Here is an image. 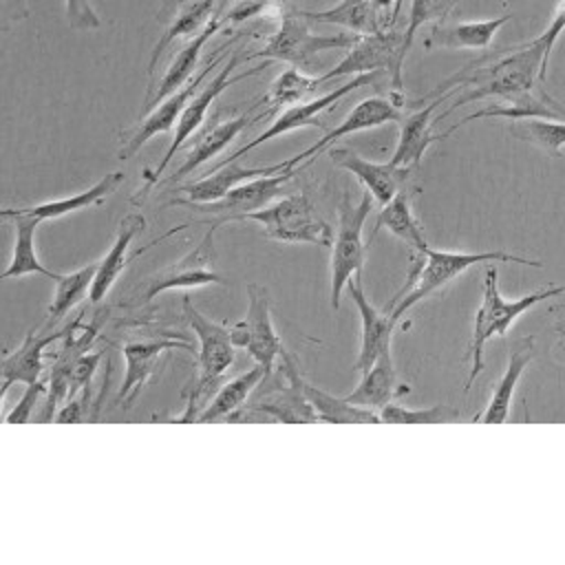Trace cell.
Segmentation results:
<instances>
[{
    "mask_svg": "<svg viewBox=\"0 0 565 565\" xmlns=\"http://www.w3.org/2000/svg\"><path fill=\"white\" fill-rule=\"evenodd\" d=\"M426 260H419L413 265L404 289L393 298V302L386 307V313L393 322H397L406 311H411L417 302L433 296L435 291L444 289L450 280L461 276L472 265L483 263H516V265H530V267H543L541 260L523 258L516 254H508L503 249L494 252H446V249H433L428 247L424 252Z\"/></svg>",
    "mask_w": 565,
    "mask_h": 565,
    "instance_id": "7a4b0ae2",
    "label": "cell"
},
{
    "mask_svg": "<svg viewBox=\"0 0 565 565\" xmlns=\"http://www.w3.org/2000/svg\"><path fill=\"white\" fill-rule=\"evenodd\" d=\"M360 35H349V33H335V35H324V33H313L305 18L294 11H285L280 18L278 31L269 38V42L249 55V60L260 57V60H278L287 62L302 73H320L322 62L318 60V53H324L329 49H349Z\"/></svg>",
    "mask_w": 565,
    "mask_h": 565,
    "instance_id": "5b68a950",
    "label": "cell"
},
{
    "mask_svg": "<svg viewBox=\"0 0 565 565\" xmlns=\"http://www.w3.org/2000/svg\"><path fill=\"white\" fill-rule=\"evenodd\" d=\"M66 18L75 29H97L102 24L90 0H66Z\"/></svg>",
    "mask_w": 565,
    "mask_h": 565,
    "instance_id": "f6af8a7d",
    "label": "cell"
},
{
    "mask_svg": "<svg viewBox=\"0 0 565 565\" xmlns=\"http://www.w3.org/2000/svg\"><path fill=\"white\" fill-rule=\"evenodd\" d=\"M375 9H388L393 4V0H373Z\"/></svg>",
    "mask_w": 565,
    "mask_h": 565,
    "instance_id": "681fc988",
    "label": "cell"
},
{
    "mask_svg": "<svg viewBox=\"0 0 565 565\" xmlns=\"http://www.w3.org/2000/svg\"><path fill=\"white\" fill-rule=\"evenodd\" d=\"M408 391L411 388L406 384L397 382L393 358H391V349H386L373 362V366L362 373V380L358 382V386L349 395H344V399L355 404V406L380 411L386 404H391L395 397L406 395Z\"/></svg>",
    "mask_w": 565,
    "mask_h": 565,
    "instance_id": "d4e9b609",
    "label": "cell"
},
{
    "mask_svg": "<svg viewBox=\"0 0 565 565\" xmlns=\"http://www.w3.org/2000/svg\"><path fill=\"white\" fill-rule=\"evenodd\" d=\"M375 82V73H364V75H355L353 79H349L347 84H342L340 88H333L329 93H322L318 97H311L307 102H300V104H294L289 108H285L271 124L267 130H263L258 137H254L249 143H245L243 148H238L236 152H232L223 163H230V161H238L243 154L252 152L254 148L271 141L274 137H280V135H287V132H294V130H300V128H307V126H318L322 128V124L318 121V115L329 110L331 106H335V102H340L344 95H349L351 90H358L366 84ZM218 163V166H223Z\"/></svg>",
    "mask_w": 565,
    "mask_h": 565,
    "instance_id": "7c38bea8",
    "label": "cell"
},
{
    "mask_svg": "<svg viewBox=\"0 0 565 565\" xmlns=\"http://www.w3.org/2000/svg\"><path fill=\"white\" fill-rule=\"evenodd\" d=\"M97 274V263L84 265L82 269H75L71 274H62L60 280H55V294L49 305V320L64 318L79 300H84L90 294L93 280Z\"/></svg>",
    "mask_w": 565,
    "mask_h": 565,
    "instance_id": "74e56055",
    "label": "cell"
},
{
    "mask_svg": "<svg viewBox=\"0 0 565 565\" xmlns=\"http://www.w3.org/2000/svg\"><path fill=\"white\" fill-rule=\"evenodd\" d=\"M525 135L552 157H561L565 146V121L561 119H525Z\"/></svg>",
    "mask_w": 565,
    "mask_h": 565,
    "instance_id": "60d3db41",
    "label": "cell"
},
{
    "mask_svg": "<svg viewBox=\"0 0 565 565\" xmlns=\"http://www.w3.org/2000/svg\"><path fill=\"white\" fill-rule=\"evenodd\" d=\"M402 4H404V0H395V7H393V13H391V18H388V22H395V18H397V13H399V9H402Z\"/></svg>",
    "mask_w": 565,
    "mask_h": 565,
    "instance_id": "c3c4849f",
    "label": "cell"
},
{
    "mask_svg": "<svg viewBox=\"0 0 565 565\" xmlns=\"http://www.w3.org/2000/svg\"><path fill=\"white\" fill-rule=\"evenodd\" d=\"M536 79H545L543 75V42L536 38L532 42H527L525 46L494 60L492 64L486 66H477L475 71H470V66L461 68L459 73L450 75L448 79H444L433 93L426 95L428 97H439L446 90H461V95L437 115V119L448 117L452 110L477 102V99H486V97H503V99H512L521 93H530V88L534 86Z\"/></svg>",
    "mask_w": 565,
    "mask_h": 565,
    "instance_id": "6da1fadb",
    "label": "cell"
},
{
    "mask_svg": "<svg viewBox=\"0 0 565 565\" xmlns=\"http://www.w3.org/2000/svg\"><path fill=\"white\" fill-rule=\"evenodd\" d=\"M73 322L64 329H57L46 335H38L33 331H26L22 344L2 358V395L11 388V384H31L40 380V373L44 371V351L60 338H66Z\"/></svg>",
    "mask_w": 565,
    "mask_h": 565,
    "instance_id": "44dd1931",
    "label": "cell"
},
{
    "mask_svg": "<svg viewBox=\"0 0 565 565\" xmlns=\"http://www.w3.org/2000/svg\"><path fill=\"white\" fill-rule=\"evenodd\" d=\"M230 49V46H227ZM227 53H221L216 60H210L203 71H199L196 75H192L179 90H174L172 95H168L163 102H159L157 106H152L148 110V115L141 119V124L137 126V130L132 132V137L128 141H124L121 150H119V159H130L132 154H137L141 150L143 143H148L154 135L159 132H168L172 128H177V121L181 117V113L185 110V106L190 104V99L196 95V88L203 84V79L210 75V71L225 57Z\"/></svg>",
    "mask_w": 565,
    "mask_h": 565,
    "instance_id": "9a60e30c",
    "label": "cell"
},
{
    "mask_svg": "<svg viewBox=\"0 0 565 565\" xmlns=\"http://www.w3.org/2000/svg\"><path fill=\"white\" fill-rule=\"evenodd\" d=\"M243 221H256L263 227V234L280 243H309L318 247L333 245L331 225L318 214L311 199L302 192L282 196L267 207L249 212Z\"/></svg>",
    "mask_w": 565,
    "mask_h": 565,
    "instance_id": "8992f818",
    "label": "cell"
},
{
    "mask_svg": "<svg viewBox=\"0 0 565 565\" xmlns=\"http://www.w3.org/2000/svg\"><path fill=\"white\" fill-rule=\"evenodd\" d=\"M320 79L318 77H309L307 73H302L296 66H289L287 71H282L269 86V93L265 95V104L269 106V110H278L282 106H294L300 102H307L309 95H313L320 88Z\"/></svg>",
    "mask_w": 565,
    "mask_h": 565,
    "instance_id": "8d00e7d4",
    "label": "cell"
},
{
    "mask_svg": "<svg viewBox=\"0 0 565 565\" xmlns=\"http://www.w3.org/2000/svg\"><path fill=\"white\" fill-rule=\"evenodd\" d=\"M225 18H221V13H214L212 20L205 24V29L201 33H196L194 38H190V42L174 55V60L170 62L168 71L163 73L157 90H154V97L150 99V104L146 106L148 110L152 106H157L159 102H163L168 95H172L174 90H179L192 75H194V68H196V62L201 57V51L205 46V42L221 29Z\"/></svg>",
    "mask_w": 565,
    "mask_h": 565,
    "instance_id": "83f0119b",
    "label": "cell"
},
{
    "mask_svg": "<svg viewBox=\"0 0 565 565\" xmlns=\"http://www.w3.org/2000/svg\"><path fill=\"white\" fill-rule=\"evenodd\" d=\"M174 349H194V344L188 338H172V335H161V338H148V340H132L128 344H124L121 349V358L126 364V373H124V382L117 395V402L124 406H128L141 391V386L148 382V377L154 373L159 358L166 351H174Z\"/></svg>",
    "mask_w": 565,
    "mask_h": 565,
    "instance_id": "2e32d148",
    "label": "cell"
},
{
    "mask_svg": "<svg viewBox=\"0 0 565 565\" xmlns=\"http://www.w3.org/2000/svg\"><path fill=\"white\" fill-rule=\"evenodd\" d=\"M510 13L490 20L459 22V24H435L426 38V46L439 49H486L499 33V29L510 20Z\"/></svg>",
    "mask_w": 565,
    "mask_h": 565,
    "instance_id": "f1b7e54d",
    "label": "cell"
},
{
    "mask_svg": "<svg viewBox=\"0 0 565 565\" xmlns=\"http://www.w3.org/2000/svg\"><path fill=\"white\" fill-rule=\"evenodd\" d=\"M230 338L234 347L245 349L256 360V364H263L267 375L274 371V362L285 349L271 322L269 291L263 285H247V311L238 322L232 324Z\"/></svg>",
    "mask_w": 565,
    "mask_h": 565,
    "instance_id": "9c48e42d",
    "label": "cell"
},
{
    "mask_svg": "<svg viewBox=\"0 0 565 565\" xmlns=\"http://www.w3.org/2000/svg\"><path fill=\"white\" fill-rule=\"evenodd\" d=\"M302 18L324 24H340L360 35H373L384 31L377 15L373 0H340V4L324 9V11H298Z\"/></svg>",
    "mask_w": 565,
    "mask_h": 565,
    "instance_id": "d590c367",
    "label": "cell"
},
{
    "mask_svg": "<svg viewBox=\"0 0 565 565\" xmlns=\"http://www.w3.org/2000/svg\"><path fill=\"white\" fill-rule=\"evenodd\" d=\"M459 413L450 411L448 406L435 404L426 408H406L397 404H386L380 408V419L386 424H444L457 419Z\"/></svg>",
    "mask_w": 565,
    "mask_h": 565,
    "instance_id": "f35d334b",
    "label": "cell"
},
{
    "mask_svg": "<svg viewBox=\"0 0 565 565\" xmlns=\"http://www.w3.org/2000/svg\"><path fill=\"white\" fill-rule=\"evenodd\" d=\"M287 168V161H280L276 166H265V168H247L241 166L238 161H230L223 166H216L212 172H207L205 177L192 181V183H183L179 188L181 194H185V199L179 201H190V203H212L223 199L230 190H234L236 185L252 181L256 177H265V174H274Z\"/></svg>",
    "mask_w": 565,
    "mask_h": 565,
    "instance_id": "ffe728a7",
    "label": "cell"
},
{
    "mask_svg": "<svg viewBox=\"0 0 565 565\" xmlns=\"http://www.w3.org/2000/svg\"><path fill=\"white\" fill-rule=\"evenodd\" d=\"M481 117H505V119H563L565 117V108L558 106L556 102L547 99H539L530 93H521L512 99H508L505 104H494V106H488V108H481L468 117H463L461 121H457L448 132L441 135L448 137L450 132H455L459 126L472 121V119H481Z\"/></svg>",
    "mask_w": 565,
    "mask_h": 565,
    "instance_id": "836d02e7",
    "label": "cell"
},
{
    "mask_svg": "<svg viewBox=\"0 0 565 565\" xmlns=\"http://www.w3.org/2000/svg\"><path fill=\"white\" fill-rule=\"evenodd\" d=\"M347 291L349 296L353 298L358 311H360V318H362V338H360V353L353 362V369L364 373L373 366V362L386 351L391 349V335H393V329L397 322L391 320V316L384 311L380 313L371 300L366 298L362 285H360V274L353 276L349 282H347Z\"/></svg>",
    "mask_w": 565,
    "mask_h": 565,
    "instance_id": "d6986e66",
    "label": "cell"
},
{
    "mask_svg": "<svg viewBox=\"0 0 565 565\" xmlns=\"http://www.w3.org/2000/svg\"><path fill=\"white\" fill-rule=\"evenodd\" d=\"M121 181H124V172H110V174L102 177L97 183H93L88 190H82V192L64 196V199H55V201L20 207V210L29 212V214H33V216H38L42 221L60 218V216H66V214H73V212H79L84 207L102 203L108 194H113L119 188Z\"/></svg>",
    "mask_w": 565,
    "mask_h": 565,
    "instance_id": "d6a6232c",
    "label": "cell"
},
{
    "mask_svg": "<svg viewBox=\"0 0 565 565\" xmlns=\"http://www.w3.org/2000/svg\"><path fill=\"white\" fill-rule=\"evenodd\" d=\"M300 386L320 422H329V424H380L382 422L380 413H375L373 408L355 406V404L347 402L344 397H335V395L313 386L305 377H300Z\"/></svg>",
    "mask_w": 565,
    "mask_h": 565,
    "instance_id": "e575fe53",
    "label": "cell"
},
{
    "mask_svg": "<svg viewBox=\"0 0 565 565\" xmlns=\"http://www.w3.org/2000/svg\"><path fill=\"white\" fill-rule=\"evenodd\" d=\"M4 218H11L15 225V243H13V256L7 269L2 271V280L7 278H22L29 274H42L51 280H60L62 274L49 269L46 265L40 263L38 252H35V230L42 223V218L22 212L20 207L15 210H2Z\"/></svg>",
    "mask_w": 565,
    "mask_h": 565,
    "instance_id": "603a6c76",
    "label": "cell"
},
{
    "mask_svg": "<svg viewBox=\"0 0 565 565\" xmlns=\"http://www.w3.org/2000/svg\"><path fill=\"white\" fill-rule=\"evenodd\" d=\"M46 388H49V382H42V380H35V382L26 384V388L20 395V399L15 402V406L4 415V422L7 424H26V422H31L33 411L38 406V399L46 393Z\"/></svg>",
    "mask_w": 565,
    "mask_h": 565,
    "instance_id": "b9f144b4",
    "label": "cell"
},
{
    "mask_svg": "<svg viewBox=\"0 0 565 565\" xmlns=\"http://www.w3.org/2000/svg\"><path fill=\"white\" fill-rule=\"evenodd\" d=\"M402 93H393V97H366L360 104L353 106V110L331 130H327L322 135V139H318L313 146H309L307 150L294 154L287 161V168H305L307 163H311L320 152L329 150L335 141H340L342 137L369 130V128H377L382 124H391V121H399L402 113Z\"/></svg>",
    "mask_w": 565,
    "mask_h": 565,
    "instance_id": "4fadbf2b",
    "label": "cell"
},
{
    "mask_svg": "<svg viewBox=\"0 0 565 565\" xmlns=\"http://www.w3.org/2000/svg\"><path fill=\"white\" fill-rule=\"evenodd\" d=\"M448 97V93L439 95L435 102L426 104L424 108L411 113L399 128V139L395 146V152L391 157L393 166L399 168H415L419 166V161L424 159L426 150L430 148V143L437 139L433 135V113L435 108Z\"/></svg>",
    "mask_w": 565,
    "mask_h": 565,
    "instance_id": "484cf974",
    "label": "cell"
},
{
    "mask_svg": "<svg viewBox=\"0 0 565 565\" xmlns=\"http://www.w3.org/2000/svg\"><path fill=\"white\" fill-rule=\"evenodd\" d=\"M459 0H413L406 31L402 33V60H406L415 33L430 20H441Z\"/></svg>",
    "mask_w": 565,
    "mask_h": 565,
    "instance_id": "ab89813d",
    "label": "cell"
},
{
    "mask_svg": "<svg viewBox=\"0 0 565 565\" xmlns=\"http://www.w3.org/2000/svg\"><path fill=\"white\" fill-rule=\"evenodd\" d=\"M282 375L287 377V386H278L274 380V391L267 395H260L252 406L258 408L269 422H287V424H311L318 422V415L313 406L309 404L307 395L302 393L300 386V373L294 362V358L282 351Z\"/></svg>",
    "mask_w": 565,
    "mask_h": 565,
    "instance_id": "e0dca14e",
    "label": "cell"
},
{
    "mask_svg": "<svg viewBox=\"0 0 565 565\" xmlns=\"http://www.w3.org/2000/svg\"><path fill=\"white\" fill-rule=\"evenodd\" d=\"M146 227V218L143 214H126L117 227V236L110 245V249L104 254V258L97 263V274L88 294L90 302H102L106 298V294L110 291V287L117 282L119 274L126 269L128 263V252L130 245L135 241V236Z\"/></svg>",
    "mask_w": 565,
    "mask_h": 565,
    "instance_id": "cb8c5ba5",
    "label": "cell"
},
{
    "mask_svg": "<svg viewBox=\"0 0 565 565\" xmlns=\"http://www.w3.org/2000/svg\"><path fill=\"white\" fill-rule=\"evenodd\" d=\"M532 358H534V342L532 340L516 342V347L510 351L508 366H505L499 384L494 386L486 411L481 415H477L475 419H479L483 424H503L508 419L510 408H512L514 388H516L525 366L532 362Z\"/></svg>",
    "mask_w": 565,
    "mask_h": 565,
    "instance_id": "4316f807",
    "label": "cell"
},
{
    "mask_svg": "<svg viewBox=\"0 0 565 565\" xmlns=\"http://www.w3.org/2000/svg\"><path fill=\"white\" fill-rule=\"evenodd\" d=\"M294 174H296V168H285V170L274 172V174L256 177L252 181H245V183L236 185L223 199L212 201V203H190V201H179V199L174 203L177 205H188L192 210H199L203 214L214 216L216 221L212 223V227L216 230L221 223L243 221L245 214L256 212L260 207H267L282 192V188L291 181Z\"/></svg>",
    "mask_w": 565,
    "mask_h": 565,
    "instance_id": "8fae6325",
    "label": "cell"
},
{
    "mask_svg": "<svg viewBox=\"0 0 565 565\" xmlns=\"http://www.w3.org/2000/svg\"><path fill=\"white\" fill-rule=\"evenodd\" d=\"M373 196L369 192L362 194L358 203L349 199V194H342L340 207H338V230L331 245V291L329 302L331 309L338 311L340 296L347 289V282L362 271L366 247L362 241V227L369 218Z\"/></svg>",
    "mask_w": 565,
    "mask_h": 565,
    "instance_id": "52a82bcc",
    "label": "cell"
},
{
    "mask_svg": "<svg viewBox=\"0 0 565 565\" xmlns=\"http://www.w3.org/2000/svg\"><path fill=\"white\" fill-rule=\"evenodd\" d=\"M88 402V395H82V397H71V399H66L64 402V406H60L57 408V413H55V422L57 424H77V422H82L84 419V404Z\"/></svg>",
    "mask_w": 565,
    "mask_h": 565,
    "instance_id": "7dc6e473",
    "label": "cell"
},
{
    "mask_svg": "<svg viewBox=\"0 0 565 565\" xmlns=\"http://www.w3.org/2000/svg\"><path fill=\"white\" fill-rule=\"evenodd\" d=\"M212 236H214V227H210L207 234L199 241V245L192 252H188L181 260L168 265L166 269H161L159 274L148 278L141 302H150L152 298H157L159 294L170 291V289H192V287H203V285H227L225 278L210 267L212 258H214Z\"/></svg>",
    "mask_w": 565,
    "mask_h": 565,
    "instance_id": "5bb4252c",
    "label": "cell"
},
{
    "mask_svg": "<svg viewBox=\"0 0 565 565\" xmlns=\"http://www.w3.org/2000/svg\"><path fill=\"white\" fill-rule=\"evenodd\" d=\"M565 31V0L558 2V7L554 9L552 13V20L547 24V29L539 35V40L543 42V75L547 73V60H550V53L558 40V35Z\"/></svg>",
    "mask_w": 565,
    "mask_h": 565,
    "instance_id": "ee69618b",
    "label": "cell"
},
{
    "mask_svg": "<svg viewBox=\"0 0 565 565\" xmlns=\"http://www.w3.org/2000/svg\"><path fill=\"white\" fill-rule=\"evenodd\" d=\"M267 377V369L263 364L252 366L249 371L241 373L238 377L225 382L212 397L210 402L203 406V411L199 413L196 422H218V419H227L234 411H238L245 399L249 397V393Z\"/></svg>",
    "mask_w": 565,
    "mask_h": 565,
    "instance_id": "f546056e",
    "label": "cell"
},
{
    "mask_svg": "<svg viewBox=\"0 0 565 565\" xmlns=\"http://www.w3.org/2000/svg\"><path fill=\"white\" fill-rule=\"evenodd\" d=\"M102 362V353H82L79 358H75L73 366H71V386H68V399L77 395V391H84L88 395L90 388V380L97 371V364Z\"/></svg>",
    "mask_w": 565,
    "mask_h": 565,
    "instance_id": "7bdbcfd3",
    "label": "cell"
},
{
    "mask_svg": "<svg viewBox=\"0 0 565 565\" xmlns=\"http://www.w3.org/2000/svg\"><path fill=\"white\" fill-rule=\"evenodd\" d=\"M329 157L335 166L351 172L366 188L373 201H377L380 205L388 203L399 192V188L406 183L411 172V168H399V166H393L391 161L386 163L369 161L358 152H353L351 148H329Z\"/></svg>",
    "mask_w": 565,
    "mask_h": 565,
    "instance_id": "ac0fdd59",
    "label": "cell"
},
{
    "mask_svg": "<svg viewBox=\"0 0 565 565\" xmlns=\"http://www.w3.org/2000/svg\"><path fill=\"white\" fill-rule=\"evenodd\" d=\"M216 13V0H190L185 2L177 15L172 18V22L166 26L163 35L159 38V42L154 44L152 53H150V62H148V73L154 71L159 57L163 55V51L181 38H194L196 33H201L205 29V24L212 20L210 15Z\"/></svg>",
    "mask_w": 565,
    "mask_h": 565,
    "instance_id": "1f68e13d",
    "label": "cell"
},
{
    "mask_svg": "<svg viewBox=\"0 0 565 565\" xmlns=\"http://www.w3.org/2000/svg\"><path fill=\"white\" fill-rule=\"evenodd\" d=\"M497 267L494 263L486 269L483 274V291H481V305L477 307V313H475V322H472V340H470V360H472V366H470V373H468V380L463 384V393L468 395L477 375L481 373L483 369V349L488 344V340L497 338V335H505L508 329L512 327V322L525 313L527 309H532L536 302L541 300H547V298H554L558 294L565 291V287H547V289H541V291H534V294H525L521 298H503L501 291H499V285H497Z\"/></svg>",
    "mask_w": 565,
    "mask_h": 565,
    "instance_id": "3957f363",
    "label": "cell"
},
{
    "mask_svg": "<svg viewBox=\"0 0 565 565\" xmlns=\"http://www.w3.org/2000/svg\"><path fill=\"white\" fill-rule=\"evenodd\" d=\"M183 316L188 318L192 331L199 338V377L192 391L188 393V406L174 422H196L203 406L210 402L212 391L218 386L225 371L234 364V342L230 329L205 318L194 305L192 298H183Z\"/></svg>",
    "mask_w": 565,
    "mask_h": 565,
    "instance_id": "277c9868",
    "label": "cell"
},
{
    "mask_svg": "<svg viewBox=\"0 0 565 565\" xmlns=\"http://www.w3.org/2000/svg\"><path fill=\"white\" fill-rule=\"evenodd\" d=\"M241 60H243L241 55H232L230 62L218 71V75H216L210 84H205V86L190 99V104L185 106V110L181 113V117H179V121H177L174 137H172V141H170V146H168L163 159L159 161V166H157L152 172L146 174V185H148V188L159 183V177H161L163 170L170 166V161L174 159L177 150L201 128V124L205 121V115H207V110L212 108V104L216 102V97H218L225 88H230L232 84H236V82H241V79H245V77H249V75H256L258 71H263V68L267 66V62H265V64H260V66H254V68H249V71H243V73H238V75H232V71L238 66Z\"/></svg>",
    "mask_w": 565,
    "mask_h": 565,
    "instance_id": "30bf717a",
    "label": "cell"
},
{
    "mask_svg": "<svg viewBox=\"0 0 565 565\" xmlns=\"http://www.w3.org/2000/svg\"><path fill=\"white\" fill-rule=\"evenodd\" d=\"M269 0H238L225 15V20H230L232 24H238V22H245L249 18H256L258 13L265 11Z\"/></svg>",
    "mask_w": 565,
    "mask_h": 565,
    "instance_id": "bcb514c9",
    "label": "cell"
},
{
    "mask_svg": "<svg viewBox=\"0 0 565 565\" xmlns=\"http://www.w3.org/2000/svg\"><path fill=\"white\" fill-rule=\"evenodd\" d=\"M402 33L380 31L373 35H360L349 49L347 55L318 79L320 84L342 77V75H360V73H377L388 71L393 93H402Z\"/></svg>",
    "mask_w": 565,
    "mask_h": 565,
    "instance_id": "ba28073f",
    "label": "cell"
},
{
    "mask_svg": "<svg viewBox=\"0 0 565 565\" xmlns=\"http://www.w3.org/2000/svg\"><path fill=\"white\" fill-rule=\"evenodd\" d=\"M380 230H388L393 236L402 238L406 245H411L415 252H419L424 256V252L430 247L424 238V227L419 225L417 216L413 214L411 207V199L406 192H397L388 203L382 205L377 221H375V230L373 236Z\"/></svg>",
    "mask_w": 565,
    "mask_h": 565,
    "instance_id": "4dcf8cb0",
    "label": "cell"
},
{
    "mask_svg": "<svg viewBox=\"0 0 565 565\" xmlns=\"http://www.w3.org/2000/svg\"><path fill=\"white\" fill-rule=\"evenodd\" d=\"M267 113H260L256 117H252L249 113L245 115H238V117H232V119H225V121H218V124H210L205 130H201L192 146L188 148V154L183 157L181 166L172 172V179H183L188 174H192L199 166H203L205 161L214 159L223 148H227L243 128H247V124L256 121V119H263Z\"/></svg>",
    "mask_w": 565,
    "mask_h": 565,
    "instance_id": "7402d4cb",
    "label": "cell"
}]
</instances>
